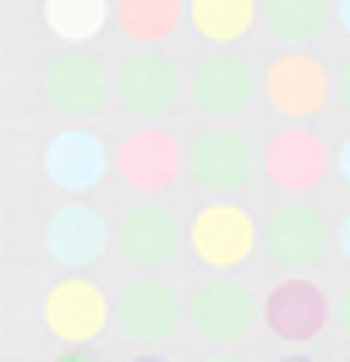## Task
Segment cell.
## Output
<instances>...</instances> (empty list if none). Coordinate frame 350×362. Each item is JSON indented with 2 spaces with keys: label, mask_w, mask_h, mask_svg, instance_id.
Instances as JSON below:
<instances>
[{
  "label": "cell",
  "mask_w": 350,
  "mask_h": 362,
  "mask_svg": "<svg viewBox=\"0 0 350 362\" xmlns=\"http://www.w3.org/2000/svg\"><path fill=\"white\" fill-rule=\"evenodd\" d=\"M334 170V148H328L323 137L312 132V127H279V132L262 143V181L268 187H279L284 198H306V192H318Z\"/></svg>",
  "instance_id": "5b68a950"
},
{
  "label": "cell",
  "mask_w": 350,
  "mask_h": 362,
  "mask_svg": "<svg viewBox=\"0 0 350 362\" xmlns=\"http://www.w3.org/2000/svg\"><path fill=\"white\" fill-rule=\"evenodd\" d=\"M262 6L258 0H186V23L197 28V39H208L214 49L241 45L258 28Z\"/></svg>",
  "instance_id": "e0dca14e"
},
{
  "label": "cell",
  "mask_w": 350,
  "mask_h": 362,
  "mask_svg": "<svg viewBox=\"0 0 350 362\" xmlns=\"http://www.w3.org/2000/svg\"><path fill=\"white\" fill-rule=\"evenodd\" d=\"M334 247H339V252H345V258H350V214H345V220H339V226H334Z\"/></svg>",
  "instance_id": "cb8c5ba5"
},
{
  "label": "cell",
  "mask_w": 350,
  "mask_h": 362,
  "mask_svg": "<svg viewBox=\"0 0 350 362\" xmlns=\"http://www.w3.org/2000/svg\"><path fill=\"white\" fill-rule=\"evenodd\" d=\"M328 99H334V71L318 55H306V49H279L262 66V105L279 115L284 127L290 121L306 127L312 115L328 110Z\"/></svg>",
  "instance_id": "6da1fadb"
},
{
  "label": "cell",
  "mask_w": 350,
  "mask_h": 362,
  "mask_svg": "<svg viewBox=\"0 0 350 362\" xmlns=\"http://www.w3.org/2000/svg\"><path fill=\"white\" fill-rule=\"evenodd\" d=\"M131 362H164V357H159V351H143V357H131Z\"/></svg>",
  "instance_id": "83f0119b"
},
{
  "label": "cell",
  "mask_w": 350,
  "mask_h": 362,
  "mask_svg": "<svg viewBox=\"0 0 350 362\" xmlns=\"http://www.w3.org/2000/svg\"><path fill=\"white\" fill-rule=\"evenodd\" d=\"M334 17V0H262V28L284 49H306Z\"/></svg>",
  "instance_id": "ac0fdd59"
},
{
  "label": "cell",
  "mask_w": 350,
  "mask_h": 362,
  "mask_svg": "<svg viewBox=\"0 0 350 362\" xmlns=\"http://www.w3.org/2000/svg\"><path fill=\"white\" fill-rule=\"evenodd\" d=\"M181 296L164 286V280H131L121 302H115V318H121V329L131 340H143V346H159V340L175 335V324H181Z\"/></svg>",
  "instance_id": "2e32d148"
},
{
  "label": "cell",
  "mask_w": 350,
  "mask_h": 362,
  "mask_svg": "<svg viewBox=\"0 0 350 362\" xmlns=\"http://www.w3.org/2000/svg\"><path fill=\"white\" fill-rule=\"evenodd\" d=\"M203 362H241V357H230V351H219V357H203Z\"/></svg>",
  "instance_id": "f1b7e54d"
},
{
  "label": "cell",
  "mask_w": 350,
  "mask_h": 362,
  "mask_svg": "<svg viewBox=\"0 0 350 362\" xmlns=\"http://www.w3.org/2000/svg\"><path fill=\"white\" fill-rule=\"evenodd\" d=\"M186 242V226L175 220V209L164 198H143L115 220V247L126 252L137 269H164Z\"/></svg>",
  "instance_id": "8fae6325"
},
{
  "label": "cell",
  "mask_w": 350,
  "mask_h": 362,
  "mask_svg": "<svg viewBox=\"0 0 350 362\" xmlns=\"http://www.w3.org/2000/svg\"><path fill=\"white\" fill-rule=\"evenodd\" d=\"M109 242H115V230H109V220L99 214V209L88 204H61L49 220H44V252L55 258V264H66V269H88V264H99L109 252Z\"/></svg>",
  "instance_id": "9a60e30c"
},
{
  "label": "cell",
  "mask_w": 350,
  "mask_h": 362,
  "mask_svg": "<svg viewBox=\"0 0 350 362\" xmlns=\"http://www.w3.org/2000/svg\"><path fill=\"white\" fill-rule=\"evenodd\" d=\"M186 93H192V105L208 115V121L230 127V121L246 115V105L262 93V77L241 61L236 49H208V55L192 66V77H186Z\"/></svg>",
  "instance_id": "8992f818"
},
{
  "label": "cell",
  "mask_w": 350,
  "mask_h": 362,
  "mask_svg": "<svg viewBox=\"0 0 350 362\" xmlns=\"http://www.w3.org/2000/svg\"><path fill=\"white\" fill-rule=\"evenodd\" d=\"M258 170H262V154L241 127H208V132L186 148V176H192L203 192H219L224 204H230V192H246Z\"/></svg>",
  "instance_id": "3957f363"
},
{
  "label": "cell",
  "mask_w": 350,
  "mask_h": 362,
  "mask_svg": "<svg viewBox=\"0 0 350 362\" xmlns=\"http://www.w3.org/2000/svg\"><path fill=\"white\" fill-rule=\"evenodd\" d=\"M262 324L284 340V346H306V340H318L334 324V302L318 280H306V274H290L279 280L274 291L262 296Z\"/></svg>",
  "instance_id": "30bf717a"
},
{
  "label": "cell",
  "mask_w": 350,
  "mask_h": 362,
  "mask_svg": "<svg viewBox=\"0 0 350 362\" xmlns=\"http://www.w3.org/2000/svg\"><path fill=\"white\" fill-rule=\"evenodd\" d=\"M104 23H115V0H44V28L71 49L99 39Z\"/></svg>",
  "instance_id": "ffe728a7"
},
{
  "label": "cell",
  "mask_w": 350,
  "mask_h": 362,
  "mask_svg": "<svg viewBox=\"0 0 350 362\" xmlns=\"http://www.w3.org/2000/svg\"><path fill=\"white\" fill-rule=\"evenodd\" d=\"M61 362H93V357H88V351H66Z\"/></svg>",
  "instance_id": "4316f807"
},
{
  "label": "cell",
  "mask_w": 350,
  "mask_h": 362,
  "mask_svg": "<svg viewBox=\"0 0 350 362\" xmlns=\"http://www.w3.org/2000/svg\"><path fill=\"white\" fill-rule=\"evenodd\" d=\"M334 324H339V329L350 335V286L339 291V302H334Z\"/></svg>",
  "instance_id": "603a6c76"
},
{
  "label": "cell",
  "mask_w": 350,
  "mask_h": 362,
  "mask_svg": "<svg viewBox=\"0 0 350 362\" xmlns=\"http://www.w3.org/2000/svg\"><path fill=\"white\" fill-rule=\"evenodd\" d=\"M279 362H318V357H306V351H284Z\"/></svg>",
  "instance_id": "484cf974"
},
{
  "label": "cell",
  "mask_w": 350,
  "mask_h": 362,
  "mask_svg": "<svg viewBox=\"0 0 350 362\" xmlns=\"http://www.w3.org/2000/svg\"><path fill=\"white\" fill-rule=\"evenodd\" d=\"M115 170V148H109L104 137H93L88 127H66V132L49 137V148H44V176L55 181L61 192H93L99 181Z\"/></svg>",
  "instance_id": "5bb4252c"
},
{
  "label": "cell",
  "mask_w": 350,
  "mask_h": 362,
  "mask_svg": "<svg viewBox=\"0 0 350 362\" xmlns=\"http://www.w3.org/2000/svg\"><path fill=\"white\" fill-rule=\"evenodd\" d=\"M186 247H192L197 264H208V269H219V274H236L241 264L262 247V226L241 204L214 198V204H203L192 214V226H186Z\"/></svg>",
  "instance_id": "7a4b0ae2"
},
{
  "label": "cell",
  "mask_w": 350,
  "mask_h": 362,
  "mask_svg": "<svg viewBox=\"0 0 350 362\" xmlns=\"http://www.w3.org/2000/svg\"><path fill=\"white\" fill-rule=\"evenodd\" d=\"M181 88H186V83H181L175 61L159 55V49H143V55L121 61V71H115V105L126 115H137L143 127H159V121L175 110Z\"/></svg>",
  "instance_id": "52a82bcc"
},
{
  "label": "cell",
  "mask_w": 350,
  "mask_h": 362,
  "mask_svg": "<svg viewBox=\"0 0 350 362\" xmlns=\"http://www.w3.org/2000/svg\"><path fill=\"white\" fill-rule=\"evenodd\" d=\"M186 318H192V329L203 340H214V346H241V340L252 335V324H258V296L246 291L241 280L219 274V280H203L192 291Z\"/></svg>",
  "instance_id": "9c48e42d"
},
{
  "label": "cell",
  "mask_w": 350,
  "mask_h": 362,
  "mask_svg": "<svg viewBox=\"0 0 350 362\" xmlns=\"http://www.w3.org/2000/svg\"><path fill=\"white\" fill-rule=\"evenodd\" d=\"M328 247H334V226H328L323 209L306 204V198H284V204L262 220V252H268V264H279V269H290V274L323 264Z\"/></svg>",
  "instance_id": "277c9868"
},
{
  "label": "cell",
  "mask_w": 350,
  "mask_h": 362,
  "mask_svg": "<svg viewBox=\"0 0 350 362\" xmlns=\"http://www.w3.org/2000/svg\"><path fill=\"white\" fill-rule=\"evenodd\" d=\"M44 99L61 115H71V121H88V115H99L109 99H115V77H109L93 55L66 49L61 61L44 66Z\"/></svg>",
  "instance_id": "7c38bea8"
},
{
  "label": "cell",
  "mask_w": 350,
  "mask_h": 362,
  "mask_svg": "<svg viewBox=\"0 0 350 362\" xmlns=\"http://www.w3.org/2000/svg\"><path fill=\"white\" fill-rule=\"evenodd\" d=\"M181 17H186V0H115V28L131 45H148V49L175 39Z\"/></svg>",
  "instance_id": "d6986e66"
},
{
  "label": "cell",
  "mask_w": 350,
  "mask_h": 362,
  "mask_svg": "<svg viewBox=\"0 0 350 362\" xmlns=\"http://www.w3.org/2000/svg\"><path fill=\"white\" fill-rule=\"evenodd\" d=\"M334 176H339V181L350 187V137L339 143V148H334Z\"/></svg>",
  "instance_id": "7402d4cb"
},
{
  "label": "cell",
  "mask_w": 350,
  "mask_h": 362,
  "mask_svg": "<svg viewBox=\"0 0 350 362\" xmlns=\"http://www.w3.org/2000/svg\"><path fill=\"white\" fill-rule=\"evenodd\" d=\"M334 99H339V105H345V115H350V61L334 71Z\"/></svg>",
  "instance_id": "44dd1931"
},
{
  "label": "cell",
  "mask_w": 350,
  "mask_h": 362,
  "mask_svg": "<svg viewBox=\"0 0 350 362\" xmlns=\"http://www.w3.org/2000/svg\"><path fill=\"white\" fill-rule=\"evenodd\" d=\"M186 170V154L175 148V137L164 127H131L115 143V176L126 181L131 192H164L175 176Z\"/></svg>",
  "instance_id": "4fadbf2b"
},
{
  "label": "cell",
  "mask_w": 350,
  "mask_h": 362,
  "mask_svg": "<svg viewBox=\"0 0 350 362\" xmlns=\"http://www.w3.org/2000/svg\"><path fill=\"white\" fill-rule=\"evenodd\" d=\"M334 23H339V28L350 33V0H334Z\"/></svg>",
  "instance_id": "d4e9b609"
},
{
  "label": "cell",
  "mask_w": 350,
  "mask_h": 362,
  "mask_svg": "<svg viewBox=\"0 0 350 362\" xmlns=\"http://www.w3.org/2000/svg\"><path fill=\"white\" fill-rule=\"evenodd\" d=\"M109 296L99 291V280H83V274H66L44 291V329L66 346H88L109 329Z\"/></svg>",
  "instance_id": "ba28073f"
}]
</instances>
